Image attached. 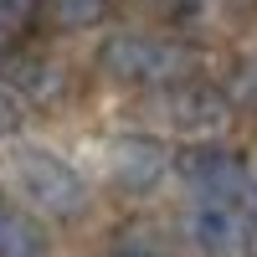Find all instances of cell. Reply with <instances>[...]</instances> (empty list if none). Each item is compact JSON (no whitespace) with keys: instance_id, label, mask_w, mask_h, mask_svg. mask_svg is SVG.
<instances>
[{"instance_id":"9a60e30c","label":"cell","mask_w":257,"mask_h":257,"mask_svg":"<svg viewBox=\"0 0 257 257\" xmlns=\"http://www.w3.org/2000/svg\"><path fill=\"white\" fill-rule=\"evenodd\" d=\"M6 211H11V206H6V196H0V216H6Z\"/></svg>"},{"instance_id":"277c9868","label":"cell","mask_w":257,"mask_h":257,"mask_svg":"<svg viewBox=\"0 0 257 257\" xmlns=\"http://www.w3.org/2000/svg\"><path fill=\"white\" fill-rule=\"evenodd\" d=\"M185 242L201 257H247L252 252V216L237 201H196L185 216Z\"/></svg>"},{"instance_id":"ba28073f","label":"cell","mask_w":257,"mask_h":257,"mask_svg":"<svg viewBox=\"0 0 257 257\" xmlns=\"http://www.w3.org/2000/svg\"><path fill=\"white\" fill-rule=\"evenodd\" d=\"M47 252V237H41V226L26 216V211H6L0 216V257H41Z\"/></svg>"},{"instance_id":"3957f363","label":"cell","mask_w":257,"mask_h":257,"mask_svg":"<svg viewBox=\"0 0 257 257\" xmlns=\"http://www.w3.org/2000/svg\"><path fill=\"white\" fill-rule=\"evenodd\" d=\"M175 175L185 190H196V201H247L252 196V170L242 160V149L216 144V139H196L175 155Z\"/></svg>"},{"instance_id":"30bf717a","label":"cell","mask_w":257,"mask_h":257,"mask_svg":"<svg viewBox=\"0 0 257 257\" xmlns=\"http://www.w3.org/2000/svg\"><path fill=\"white\" fill-rule=\"evenodd\" d=\"M36 16H41V0H0V47H16L36 26Z\"/></svg>"},{"instance_id":"5bb4252c","label":"cell","mask_w":257,"mask_h":257,"mask_svg":"<svg viewBox=\"0 0 257 257\" xmlns=\"http://www.w3.org/2000/svg\"><path fill=\"white\" fill-rule=\"evenodd\" d=\"M247 216H252V247H257V185H252V206H247Z\"/></svg>"},{"instance_id":"6da1fadb","label":"cell","mask_w":257,"mask_h":257,"mask_svg":"<svg viewBox=\"0 0 257 257\" xmlns=\"http://www.w3.org/2000/svg\"><path fill=\"white\" fill-rule=\"evenodd\" d=\"M11 180L21 190V201L31 211H41V216H52V221H77L93 201V190L77 175V165L62 160L57 149H41V144H21L11 155Z\"/></svg>"},{"instance_id":"8fae6325","label":"cell","mask_w":257,"mask_h":257,"mask_svg":"<svg viewBox=\"0 0 257 257\" xmlns=\"http://www.w3.org/2000/svg\"><path fill=\"white\" fill-rule=\"evenodd\" d=\"M231 93H237L242 108H252V113H257V52L237 67V82H231Z\"/></svg>"},{"instance_id":"5b68a950","label":"cell","mask_w":257,"mask_h":257,"mask_svg":"<svg viewBox=\"0 0 257 257\" xmlns=\"http://www.w3.org/2000/svg\"><path fill=\"white\" fill-rule=\"evenodd\" d=\"M165 118L185 128V134H216V128L231 118V98L216 88V82L185 77L175 88H165Z\"/></svg>"},{"instance_id":"4fadbf2b","label":"cell","mask_w":257,"mask_h":257,"mask_svg":"<svg viewBox=\"0 0 257 257\" xmlns=\"http://www.w3.org/2000/svg\"><path fill=\"white\" fill-rule=\"evenodd\" d=\"M108 257H160V252L149 247V242H123V247H113Z\"/></svg>"},{"instance_id":"7c38bea8","label":"cell","mask_w":257,"mask_h":257,"mask_svg":"<svg viewBox=\"0 0 257 257\" xmlns=\"http://www.w3.org/2000/svg\"><path fill=\"white\" fill-rule=\"evenodd\" d=\"M16 113H21V93H6V88H0V134H11V128H16Z\"/></svg>"},{"instance_id":"8992f818","label":"cell","mask_w":257,"mask_h":257,"mask_svg":"<svg viewBox=\"0 0 257 257\" xmlns=\"http://www.w3.org/2000/svg\"><path fill=\"white\" fill-rule=\"evenodd\" d=\"M170 165H175V155H170L160 139H149V134H123L113 144V180L128 196H149V190L165 180Z\"/></svg>"},{"instance_id":"52a82bcc","label":"cell","mask_w":257,"mask_h":257,"mask_svg":"<svg viewBox=\"0 0 257 257\" xmlns=\"http://www.w3.org/2000/svg\"><path fill=\"white\" fill-rule=\"evenodd\" d=\"M11 88L21 93V103H57L67 93V72L52 57H21L11 72Z\"/></svg>"},{"instance_id":"7a4b0ae2","label":"cell","mask_w":257,"mask_h":257,"mask_svg":"<svg viewBox=\"0 0 257 257\" xmlns=\"http://www.w3.org/2000/svg\"><path fill=\"white\" fill-rule=\"evenodd\" d=\"M190 67H196V57L165 36L118 31L98 47V72L123 82V88H175V82L190 77Z\"/></svg>"},{"instance_id":"9c48e42d","label":"cell","mask_w":257,"mask_h":257,"mask_svg":"<svg viewBox=\"0 0 257 257\" xmlns=\"http://www.w3.org/2000/svg\"><path fill=\"white\" fill-rule=\"evenodd\" d=\"M108 6L113 0H52V16L62 31H93V26H103Z\"/></svg>"}]
</instances>
